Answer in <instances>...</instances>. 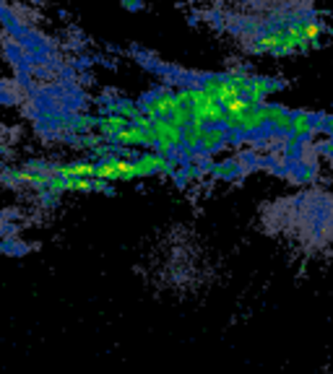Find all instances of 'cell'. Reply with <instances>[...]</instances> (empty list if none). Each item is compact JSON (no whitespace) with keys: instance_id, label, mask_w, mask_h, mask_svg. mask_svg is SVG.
Masks as SVG:
<instances>
[{"instance_id":"6da1fadb","label":"cell","mask_w":333,"mask_h":374,"mask_svg":"<svg viewBox=\"0 0 333 374\" xmlns=\"http://www.w3.org/2000/svg\"><path fill=\"white\" fill-rule=\"evenodd\" d=\"M24 102V86L13 76L3 78L0 76V110H18Z\"/></svg>"},{"instance_id":"7a4b0ae2","label":"cell","mask_w":333,"mask_h":374,"mask_svg":"<svg viewBox=\"0 0 333 374\" xmlns=\"http://www.w3.org/2000/svg\"><path fill=\"white\" fill-rule=\"evenodd\" d=\"M21 234V216H18L16 208H6L0 211V242L8 237H16Z\"/></svg>"},{"instance_id":"3957f363","label":"cell","mask_w":333,"mask_h":374,"mask_svg":"<svg viewBox=\"0 0 333 374\" xmlns=\"http://www.w3.org/2000/svg\"><path fill=\"white\" fill-rule=\"evenodd\" d=\"M0 252H3V255H11V257H21V255H26V252H32V245L24 242L21 234H16V237H8L0 242Z\"/></svg>"}]
</instances>
